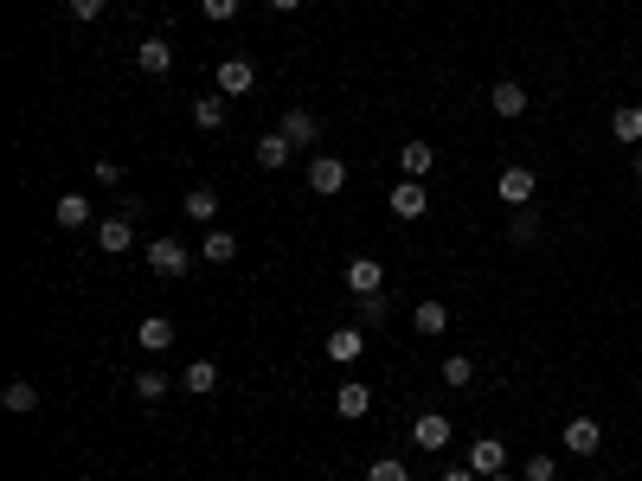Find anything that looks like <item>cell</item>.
<instances>
[{
	"label": "cell",
	"mask_w": 642,
	"mask_h": 481,
	"mask_svg": "<svg viewBox=\"0 0 642 481\" xmlns=\"http://www.w3.org/2000/svg\"><path fill=\"white\" fill-rule=\"evenodd\" d=\"M142 257H148V270H155V276H167V283H174V276H187V263H193V251H187L180 238H148Z\"/></svg>",
	"instance_id": "1"
},
{
	"label": "cell",
	"mask_w": 642,
	"mask_h": 481,
	"mask_svg": "<svg viewBox=\"0 0 642 481\" xmlns=\"http://www.w3.org/2000/svg\"><path fill=\"white\" fill-rule=\"evenodd\" d=\"M495 193H501V206L508 212H521V206H533V193H540V174H533V167H501V180H495Z\"/></svg>",
	"instance_id": "2"
},
{
	"label": "cell",
	"mask_w": 642,
	"mask_h": 481,
	"mask_svg": "<svg viewBox=\"0 0 642 481\" xmlns=\"http://www.w3.org/2000/svg\"><path fill=\"white\" fill-rule=\"evenodd\" d=\"M212 84H219V97H251V90H257V65H251V58H225V65L212 71Z\"/></svg>",
	"instance_id": "3"
},
{
	"label": "cell",
	"mask_w": 642,
	"mask_h": 481,
	"mask_svg": "<svg viewBox=\"0 0 642 481\" xmlns=\"http://www.w3.org/2000/svg\"><path fill=\"white\" fill-rule=\"evenodd\" d=\"M386 206H392V219H424V212H431V193H424V180H399L386 193Z\"/></svg>",
	"instance_id": "4"
},
{
	"label": "cell",
	"mask_w": 642,
	"mask_h": 481,
	"mask_svg": "<svg viewBox=\"0 0 642 481\" xmlns=\"http://www.w3.org/2000/svg\"><path fill=\"white\" fill-rule=\"evenodd\" d=\"M366 411H373V385L341 379V392H334V417H341V424H360Z\"/></svg>",
	"instance_id": "5"
},
{
	"label": "cell",
	"mask_w": 642,
	"mask_h": 481,
	"mask_svg": "<svg viewBox=\"0 0 642 481\" xmlns=\"http://www.w3.org/2000/svg\"><path fill=\"white\" fill-rule=\"evenodd\" d=\"M341 186H347V161H334V154H315V161H309V193L334 199Z\"/></svg>",
	"instance_id": "6"
},
{
	"label": "cell",
	"mask_w": 642,
	"mask_h": 481,
	"mask_svg": "<svg viewBox=\"0 0 642 481\" xmlns=\"http://www.w3.org/2000/svg\"><path fill=\"white\" fill-rule=\"evenodd\" d=\"M97 251H103V257L135 251V219H129V212H116V219H103V225H97Z\"/></svg>",
	"instance_id": "7"
},
{
	"label": "cell",
	"mask_w": 642,
	"mask_h": 481,
	"mask_svg": "<svg viewBox=\"0 0 642 481\" xmlns=\"http://www.w3.org/2000/svg\"><path fill=\"white\" fill-rule=\"evenodd\" d=\"M559 443L572 449V456H598V449H604V424H598V417H572Z\"/></svg>",
	"instance_id": "8"
},
{
	"label": "cell",
	"mask_w": 642,
	"mask_h": 481,
	"mask_svg": "<svg viewBox=\"0 0 642 481\" xmlns=\"http://www.w3.org/2000/svg\"><path fill=\"white\" fill-rule=\"evenodd\" d=\"M321 353H328L334 366H354L360 353H366V328H334L328 340H321Z\"/></svg>",
	"instance_id": "9"
},
{
	"label": "cell",
	"mask_w": 642,
	"mask_h": 481,
	"mask_svg": "<svg viewBox=\"0 0 642 481\" xmlns=\"http://www.w3.org/2000/svg\"><path fill=\"white\" fill-rule=\"evenodd\" d=\"M463 462H469V469H476V475L488 481V475H501V469H508V449H501V437H476Z\"/></svg>",
	"instance_id": "10"
},
{
	"label": "cell",
	"mask_w": 642,
	"mask_h": 481,
	"mask_svg": "<svg viewBox=\"0 0 642 481\" xmlns=\"http://www.w3.org/2000/svg\"><path fill=\"white\" fill-rule=\"evenodd\" d=\"M135 71H142V77H167V71H174V45H167V39H142V45H135Z\"/></svg>",
	"instance_id": "11"
},
{
	"label": "cell",
	"mask_w": 642,
	"mask_h": 481,
	"mask_svg": "<svg viewBox=\"0 0 642 481\" xmlns=\"http://www.w3.org/2000/svg\"><path fill=\"white\" fill-rule=\"evenodd\" d=\"M379 283H386L379 257H347V289H354V296H379Z\"/></svg>",
	"instance_id": "12"
},
{
	"label": "cell",
	"mask_w": 642,
	"mask_h": 481,
	"mask_svg": "<svg viewBox=\"0 0 642 481\" xmlns=\"http://www.w3.org/2000/svg\"><path fill=\"white\" fill-rule=\"evenodd\" d=\"M411 328H418L424 340H437V334H450V308H443L437 296H424L418 308H411Z\"/></svg>",
	"instance_id": "13"
},
{
	"label": "cell",
	"mask_w": 642,
	"mask_h": 481,
	"mask_svg": "<svg viewBox=\"0 0 642 481\" xmlns=\"http://www.w3.org/2000/svg\"><path fill=\"white\" fill-rule=\"evenodd\" d=\"M289 154H296V142H289L283 129L257 135V167H264V174H277V167H289Z\"/></svg>",
	"instance_id": "14"
},
{
	"label": "cell",
	"mask_w": 642,
	"mask_h": 481,
	"mask_svg": "<svg viewBox=\"0 0 642 481\" xmlns=\"http://www.w3.org/2000/svg\"><path fill=\"white\" fill-rule=\"evenodd\" d=\"M411 443H418V449H450V417H443V411H424L418 424H411Z\"/></svg>",
	"instance_id": "15"
},
{
	"label": "cell",
	"mask_w": 642,
	"mask_h": 481,
	"mask_svg": "<svg viewBox=\"0 0 642 481\" xmlns=\"http://www.w3.org/2000/svg\"><path fill=\"white\" fill-rule=\"evenodd\" d=\"M488 110H495L501 122H514V116H527V90L521 84H508V77H501L495 90H488Z\"/></svg>",
	"instance_id": "16"
},
{
	"label": "cell",
	"mask_w": 642,
	"mask_h": 481,
	"mask_svg": "<svg viewBox=\"0 0 642 481\" xmlns=\"http://www.w3.org/2000/svg\"><path fill=\"white\" fill-rule=\"evenodd\" d=\"M431 167H437V148L431 142H399V174L405 180H424Z\"/></svg>",
	"instance_id": "17"
},
{
	"label": "cell",
	"mask_w": 642,
	"mask_h": 481,
	"mask_svg": "<svg viewBox=\"0 0 642 481\" xmlns=\"http://www.w3.org/2000/svg\"><path fill=\"white\" fill-rule=\"evenodd\" d=\"M277 129H283L296 148H309L315 135H321V116H315V110H283V122H277Z\"/></svg>",
	"instance_id": "18"
},
{
	"label": "cell",
	"mask_w": 642,
	"mask_h": 481,
	"mask_svg": "<svg viewBox=\"0 0 642 481\" xmlns=\"http://www.w3.org/2000/svg\"><path fill=\"white\" fill-rule=\"evenodd\" d=\"M52 219L65 225V231H84V225H90V193H58Z\"/></svg>",
	"instance_id": "19"
},
{
	"label": "cell",
	"mask_w": 642,
	"mask_h": 481,
	"mask_svg": "<svg viewBox=\"0 0 642 481\" xmlns=\"http://www.w3.org/2000/svg\"><path fill=\"white\" fill-rule=\"evenodd\" d=\"M135 340H142V353H167V347H174V321H167V315H142Z\"/></svg>",
	"instance_id": "20"
},
{
	"label": "cell",
	"mask_w": 642,
	"mask_h": 481,
	"mask_svg": "<svg viewBox=\"0 0 642 481\" xmlns=\"http://www.w3.org/2000/svg\"><path fill=\"white\" fill-rule=\"evenodd\" d=\"M0 405H7L13 417H33V411H39V385H33V379H7V392H0Z\"/></svg>",
	"instance_id": "21"
},
{
	"label": "cell",
	"mask_w": 642,
	"mask_h": 481,
	"mask_svg": "<svg viewBox=\"0 0 642 481\" xmlns=\"http://www.w3.org/2000/svg\"><path fill=\"white\" fill-rule=\"evenodd\" d=\"M200 257H206V263H232V257H238V231L212 225L206 238H200Z\"/></svg>",
	"instance_id": "22"
},
{
	"label": "cell",
	"mask_w": 642,
	"mask_h": 481,
	"mask_svg": "<svg viewBox=\"0 0 642 481\" xmlns=\"http://www.w3.org/2000/svg\"><path fill=\"white\" fill-rule=\"evenodd\" d=\"M180 212H187L193 225H212V219H219V193H212V186H193V193L180 199Z\"/></svg>",
	"instance_id": "23"
},
{
	"label": "cell",
	"mask_w": 642,
	"mask_h": 481,
	"mask_svg": "<svg viewBox=\"0 0 642 481\" xmlns=\"http://www.w3.org/2000/svg\"><path fill=\"white\" fill-rule=\"evenodd\" d=\"M180 385H187L193 398H212V392H219V366H212V360H193L187 372H180Z\"/></svg>",
	"instance_id": "24"
},
{
	"label": "cell",
	"mask_w": 642,
	"mask_h": 481,
	"mask_svg": "<svg viewBox=\"0 0 642 481\" xmlns=\"http://www.w3.org/2000/svg\"><path fill=\"white\" fill-rule=\"evenodd\" d=\"M354 315H360V328H386V321H392V302H386V296H354Z\"/></svg>",
	"instance_id": "25"
},
{
	"label": "cell",
	"mask_w": 642,
	"mask_h": 481,
	"mask_svg": "<svg viewBox=\"0 0 642 481\" xmlns=\"http://www.w3.org/2000/svg\"><path fill=\"white\" fill-rule=\"evenodd\" d=\"M610 135H617V142H636V148H642V110H636V103H623V110L610 116Z\"/></svg>",
	"instance_id": "26"
},
{
	"label": "cell",
	"mask_w": 642,
	"mask_h": 481,
	"mask_svg": "<svg viewBox=\"0 0 642 481\" xmlns=\"http://www.w3.org/2000/svg\"><path fill=\"white\" fill-rule=\"evenodd\" d=\"M469 379H476V360H469V353H443V385H450V392H463Z\"/></svg>",
	"instance_id": "27"
},
{
	"label": "cell",
	"mask_w": 642,
	"mask_h": 481,
	"mask_svg": "<svg viewBox=\"0 0 642 481\" xmlns=\"http://www.w3.org/2000/svg\"><path fill=\"white\" fill-rule=\"evenodd\" d=\"M533 238H540V212H533V206H521V212L508 219V244H521V251H527Z\"/></svg>",
	"instance_id": "28"
},
{
	"label": "cell",
	"mask_w": 642,
	"mask_h": 481,
	"mask_svg": "<svg viewBox=\"0 0 642 481\" xmlns=\"http://www.w3.org/2000/svg\"><path fill=\"white\" fill-rule=\"evenodd\" d=\"M193 129H225V97H219V90L193 103Z\"/></svg>",
	"instance_id": "29"
},
{
	"label": "cell",
	"mask_w": 642,
	"mask_h": 481,
	"mask_svg": "<svg viewBox=\"0 0 642 481\" xmlns=\"http://www.w3.org/2000/svg\"><path fill=\"white\" fill-rule=\"evenodd\" d=\"M521 481H559V456H546V449H540V456H527L521 462Z\"/></svg>",
	"instance_id": "30"
},
{
	"label": "cell",
	"mask_w": 642,
	"mask_h": 481,
	"mask_svg": "<svg viewBox=\"0 0 642 481\" xmlns=\"http://www.w3.org/2000/svg\"><path fill=\"white\" fill-rule=\"evenodd\" d=\"M366 481H411V469H405L399 456H379L373 469H366Z\"/></svg>",
	"instance_id": "31"
},
{
	"label": "cell",
	"mask_w": 642,
	"mask_h": 481,
	"mask_svg": "<svg viewBox=\"0 0 642 481\" xmlns=\"http://www.w3.org/2000/svg\"><path fill=\"white\" fill-rule=\"evenodd\" d=\"M135 398H142V405L167 398V379H161V372H135Z\"/></svg>",
	"instance_id": "32"
},
{
	"label": "cell",
	"mask_w": 642,
	"mask_h": 481,
	"mask_svg": "<svg viewBox=\"0 0 642 481\" xmlns=\"http://www.w3.org/2000/svg\"><path fill=\"white\" fill-rule=\"evenodd\" d=\"M71 7V20H103V7H110V0H65Z\"/></svg>",
	"instance_id": "33"
},
{
	"label": "cell",
	"mask_w": 642,
	"mask_h": 481,
	"mask_svg": "<svg viewBox=\"0 0 642 481\" xmlns=\"http://www.w3.org/2000/svg\"><path fill=\"white\" fill-rule=\"evenodd\" d=\"M90 174H97V186H122V167L110 161V154H103V161H97V167H90Z\"/></svg>",
	"instance_id": "34"
},
{
	"label": "cell",
	"mask_w": 642,
	"mask_h": 481,
	"mask_svg": "<svg viewBox=\"0 0 642 481\" xmlns=\"http://www.w3.org/2000/svg\"><path fill=\"white\" fill-rule=\"evenodd\" d=\"M200 13H206V20H232L238 0H200Z\"/></svg>",
	"instance_id": "35"
},
{
	"label": "cell",
	"mask_w": 642,
	"mask_h": 481,
	"mask_svg": "<svg viewBox=\"0 0 642 481\" xmlns=\"http://www.w3.org/2000/svg\"><path fill=\"white\" fill-rule=\"evenodd\" d=\"M443 481H482V475L469 469V462H456V469H443Z\"/></svg>",
	"instance_id": "36"
},
{
	"label": "cell",
	"mask_w": 642,
	"mask_h": 481,
	"mask_svg": "<svg viewBox=\"0 0 642 481\" xmlns=\"http://www.w3.org/2000/svg\"><path fill=\"white\" fill-rule=\"evenodd\" d=\"M270 7H277V13H296V7H302V0H270Z\"/></svg>",
	"instance_id": "37"
},
{
	"label": "cell",
	"mask_w": 642,
	"mask_h": 481,
	"mask_svg": "<svg viewBox=\"0 0 642 481\" xmlns=\"http://www.w3.org/2000/svg\"><path fill=\"white\" fill-rule=\"evenodd\" d=\"M488 481H521V475H508V469H501V475H488Z\"/></svg>",
	"instance_id": "38"
},
{
	"label": "cell",
	"mask_w": 642,
	"mask_h": 481,
	"mask_svg": "<svg viewBox=\"0 0 642 481\" xmlns=\"http://www.w3.org/2000/svg\"><path fill=\"white\" fill-rule=\"evenodd\" d=\"M636 180H642V148H636Z\"/></svg>",
	"instance_id": "39"
},
{
	"label": "cell",
	"mask_w": 642,
	"mask_h": 481,
	"mask_svg": "<svg viewBox=\"0 0 642 481\" xmlns=\"http://www.w3.org/2000/svg\"><path fill=\"white\" fill-rule=\"evenodd\" d=\"M341 481H354V475H341ZM360 481H366V475H360Z\"/></svg>",
	"instance_id": "40"
},
{
	"label": "cell",
	"mask_w": 642,
	"mask_h": 481,
	"mask_svg": "<svg viewBox=\"0 0 642 481\" xmlns=\"http://www.w3.org/2000/svg\"><path fill=\"white\" fill-rule=\"evenodd\" d=\"M296 481H309V475H296Z\"/></svg>",
	"instance_id": "41"
}]
</instances>
